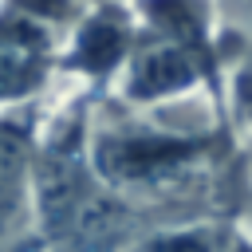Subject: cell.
I'll return each mask as SVG.
<instances>
[{"instance_id": "obj_7", "label": "cell", "mask_w": 252, "mask_h": 252, "mask_svg": "<svg viewBox=\"0 0 252 252\" xmlns=\"http://www.w3.org/2000/svg\"><path fill=\"white\" fill-rule=\"evenodd\" d=\"M240 158H244V213H240V224L252 232V130H240Z\"/></svg>"}, {"instance_id": "obj_1", "label": "cell", "mask_w": 252, "mask_h": 252, "mask_svg": "<svg viewBox=\"0 0 252 252\" xmlns=\"http://www.w3.org/2000/svg\"><path fill=\"white\" fill-rule=\"evenodd\" d=\"M87 150L94 169L161 224L244 213L240 126L209 98L130 106L94 94Z\"/></svg>"}, {"instance_id": "obj_3", "label": "cell", "mask_w": 252, "mask_h": 252, "mask_svg": "<svg viewBox=\"0 0 252 252\" xmlns=\"http://www.w3.org/2000/svg\"><path fill=\"white\" fill-rule=\"evenodd\" d=\"M87 0H8L0 8V110L47 102L59 83V55Z\"/></svg>"}, {"instance_id": "obj_9", "label": "cell", "mask_w": 252, "mask_h": 252, "mask_svg": "<svg viewBox=\"0 0 252 252\" xmlns=\"http://www.w3.org/2000/svg\"><path fill=\"white\" fill-rule=\"evenodd\" d=\"M4 4H8V0H0V8H4Z\"/></svg>"}, {"instance_id": "obj_10", "label": "cell", "mask_w": 252, "mask_h": 252, "mask_svg": "<svg viewBox=\"0 0 252 252\" xmlns=\"http://www.w3.org/2000/svg\"><path fill=\"white\" fill-rule=\"evenodd\" d=\"M220 4H224V0H220Z\"/></svg>"}, {"instance_id": "obj_6", "label": "cell", "mask_w": 252, "mask_h": 252, "mask_svg": "<svg viewBox=\"0 0 252 252\" xmlns=\"http://www.w3.org/2000/svg\"><path fill=\"white\" fill-rule=\"evenodd\" d=\"M236 232H240V220L232 217H193V220L150 228L126 252H228Z\"/></svg>"}, {"instance_id": "obj_8", "label": "cell", "mask_w": 252, "mask_h": 252, "mask_svg": "<svg viewBox=\"0 0 252 252\" xmlns=\"http://www.w3.org/2000/svg\"><path fill=\"white\" fill-rule=\"evenodd\" d=\"M228 252H252V232L240 224V232H236V240H232V248Z\"/></svg>"}, {"instance_id": "obj_2", "label": "cell", "mask_w": 252, "mask_h": 252, "mask_svg": "<svg viewBox=\"0 0 252 252\" xmlns=\"http://www.w3.org/2000/svg\"><path fill=\"white\" fill-rule=\"evenodd\" d=\"M94 91L59 83L35 146V244L32 252H126L161 220L118 193L91 161Z\"/></svg>"}, {"instance_id": "obj_5", "label": "cell", "mask_w": 252, "mask_h": 252, "mask_svg": "<svg viewBox=\"0 0 252 252\" xmlns=\"http://www.w3.org/2000/svg\"><path fill=\"white\" fill-rule=\"evenodd\" d=\"M47 102L0 110V252L35 244V146Z\"/></svg>"}, {"instance_id": "obj_4", "label": "cell", "mask_w": 252, "mask_h": 252, "mask_svg": "<svg viewBox=\"0 0 252 252\" xmlns=\"http://www.w3.org/2000/svg\"><path fill=\"white\" fill-rule=\"evenodd\" d=\"M138 39V12L134 0H94L83 8V16L71 24L59 55L63 83H75L83 91L106 94L114 91L122 67L130 63Z\"/></svg>"}]
</instances>
